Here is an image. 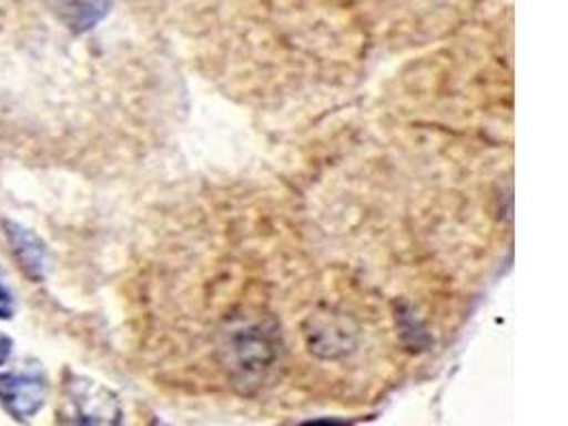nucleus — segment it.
Here are the masks:
<instances>
[{
  "instance_id": "4",
  "label": "nucleus",
  "mask_w": 568,
  "mask_h": 426,
  "mask_svg": "<svg viewBox=\"0 0 568 426\" xmlns=\"http://www.w3.org/2000/svg\"><path fill=\"white\" fill-rule=\"evenodd\" d=\"M53 16L75 34L90 32L109 16L113 0H50Z\"/></svg>"
},
{
  "instance_id": "8",
  "label": "nucleus",
  "mask_w": 568,
  "mask_h": 426,
  "mask_svg": "<svg viewBox=\"0 0 568 426\" xmlns=\"http://www.w3.org/2000/svg\"><path fill=\"white\" fill-rule=\"evenodd\" d=\"M11 346H13V344H11V339H9L7 335H2V333H0V365L9 358V354H11Z\"/></svg>"
},
{
  "instance_id": "1",
  "label": "nucleus",
  "mask_w": 568,
  "mask_h": 426,
  "mask_svg": "<svg viewBox=\"0 0 568 426\" xmlns=\"http://www.w3.org/2000/svg\"><path fill=\"white\" fill-rule=\"evenodd\" d=\"M118 395L90 377L69 373L58 400L60 426H122Z\"/></svg>"
},
{
  "instance_id": "6",
  "label": "nucleus",
  "mask_w": 568,
  "mask_h": 426,
  "mask_svg": "<svg viewBox=\"0 0 568 426\" xmlns=\"http://www.w3.org/2000/svg\"><path fill=\"white\" fill-rule=\"evenodd\" d=\"M13 312H16L13 298H11V293H9V288L2 280V275H0V318L9 320L13 316Z\"/></svg>"
},
{
  "instance_id": "7",
  "label": "nucleus",
  "mask_w": 568,
  "mask_h": 426,
  "mask_svg": "<svg viewBox=\"0 0 568 426\" xmlns=\"http://www.w3.org/2000/svg\"><path fill=\"white\" fill-rule=\"evenodd\" d=\"M301 426H352V423H345L338 418H317V420H307Z\"/></svg>"
},
{
  "instance_id": "2",
  "label": "nucleus",
  "mask_w": 568,
  "mask_h": 426,
  "mask_svg": "<svg viewBox=\"0 0 568 426\" xmlns=\"http://www.w3.org/2000/svg\"><path fill=\"white\" fill-rule=\"evenodd\" d=\"M231 372L239 386L245 390L252 386H260L264 382V375L273 367L277 358V346L273 344L271 335L258 326H250L243 331H236L231 344Z\"/></svg>"
},
{
  "instance_id": "5",
  "label": "nucleus",
  "mask_w": 568,
  "mask_h": 426,
  "mask_svg": "<svg viewBox=\"0 0 568 426\" xmlns=\"http://www.w3.org/2000/svg\"><path fill=\"white\" fill-rule=\"evenodd\" d=\"M7 237L11 243L13 256L18 258V263L22 266V271L27 273L32 282L43 280L45 273V245L39 240L32 231H28L20 224L7 222Z\"/></svg>"
},
{
  "instance_id": "3",
  "label": "nucleus",
  "mask_w": 568,
  "mask_h": 426,
  "mask_svg": "<svg viewBox=\"0 0 568 426\" xmlns=\"http://www.w3.org/2000/svg\"><path fill=\"white\" fill-rule=\"evenodd\" d=\"M48 386L41 377L28 373L0 375V405L20 423H30L45 405Z\"/></svg>"
}]
</instances>
